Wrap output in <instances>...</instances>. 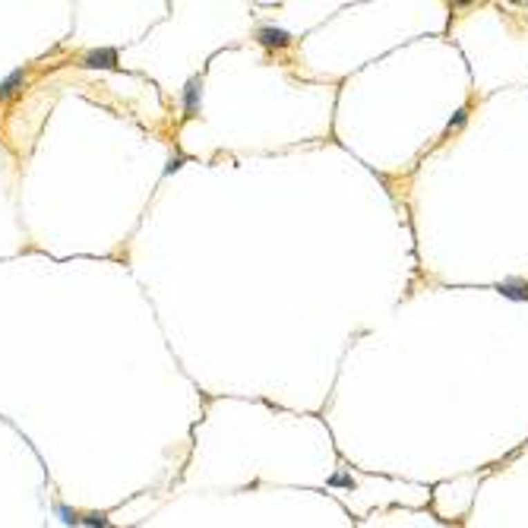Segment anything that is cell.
<instances>
[{"mask_svg":"<svg viewBox=\"0 0 528 528\" xmlns=\"http://www.w3.org/2000/svg\"><path fill=\"white\" fill-rule=\"evenodd\" d=\"M82 525H86V528H108V519H104V516H98V513H86V516H82Z\"/></svg>","mask_w":528,"mask_h":528,"instance_id":"obj_7","label":"cell"},{"mask_svg":"<svg viewBox=\"0 0 528 528\" xmlns=\"http://www.w3.org/2000/svg\"><path fill=\"white\" fill-rule=\"evenodd\" d=\"M260 41L266 48H285L291 45V35L285 29H276V26H266V29H260Z\"/></svg>","mask_w":528,"mask_h":528,"instance_id":"obj_2","label":"cell"},{"mask_svg":"<svg viewBox=\"0 0 528 528\" xmlns=\"http://www.w3.org/2000/svg\"><path fill=\"white\" fill-rule=\"evenodd\" d=\"M178 168H180V158H174V162L168 164V168H164V174H174V171H178Z\"/></svg>","mask_w":528,"mask_h":528,"instance_id":"obj_8","label":"cell"},{"mask_svg":"<svg viewBox=\"0 0 528 528\" xmlns=\"http://www.w3.org/2000/svg\"><path fill=\"white\" fill-rule=\"evenodd\" d=\"M23 79H26L23 70H13V73H10L7 79L0 82V102H7V98H13L16 92L23 89Z\"/></svg>","mask_w":528,"mask_h":528,"instance_id":"obj_4","label":"cell"},{"mask_svg":"<svg viewBox=\"0 0 528 528\" xmlns=\"http://www.w3.org/2000/svg\"><path fill=\"white\" fill-rule=\"evenodd\" d=\"M54 513H57L60 522H64V525H70V528L82 525V513H76V509H70V506H64V503L54 506Z\"/></svg>","mask_w":528,"mask_h":528,"instance_id":"obj_6","label":"cell"},{"mask_svg":"<svg viewBox=\"0 0 528 528\" xmlns=\"http://www.w3.org/2000/svg\"><path fill=\"white\" fill-rule=\"evenodd\" d=\"M500 291H503L506 298H513V301H528V282L525 279H506V282L500 285Z\"/></svg>","mask_w":528,"mask_h":528,"instance_id":"obj_5","label":"cell"},{"mask_svg":"<svg viewBox=\"0 0 528 528\" xmlns=\"http://www.w3.org/2000/svg\"><path fill=\"white\" fill-rule=\"evenodd\" d=\"M82 67L89 70H117V48H92L86 57H82Z\"/></svg>","mask_w":528,"mask_h":528,"instance_id":"obj_1","label":"cell"},{"mask_svg":"<svg viewBox=\"0 0 528 528\" xmlns=\"http://www.w3.org/2000/svg\"><path fill=\"white\" fill-rule=\"evenodd\" d=\"M184 111H187V117H194L200 111V79L196 76L184 86Z\"/></svg>","mask_w":528,"mask_h":528,"instance_id":"obj_3","label":"cell"}]
</instances>
